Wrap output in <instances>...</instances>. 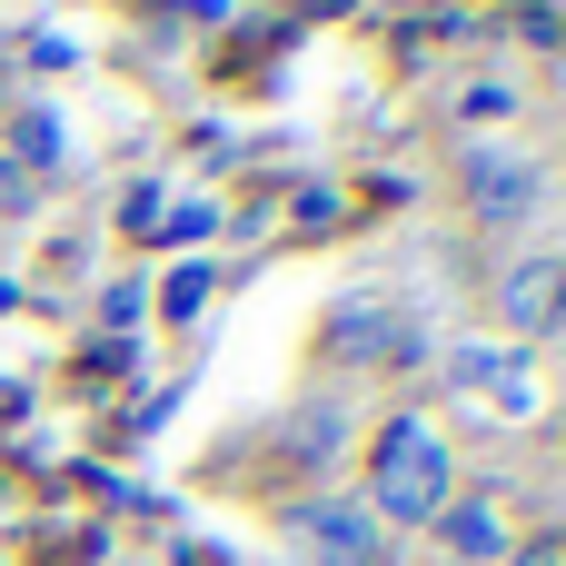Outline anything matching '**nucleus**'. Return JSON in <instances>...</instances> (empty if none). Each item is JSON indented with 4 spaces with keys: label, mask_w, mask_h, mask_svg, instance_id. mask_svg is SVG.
<instances>
[{
    "label": "nucleus",
    "mask_w": 566,
    "mask_h": 566,
    "mask_svg": "<svg viewBox=\"0 0 566 566\" xmlns=\"http://www.w3.org/2000/svg\"><path fill=\"white\" fill-rule=\"evenodd\" d=\"M458 497V468H448V438L428 418H388L378 428V458H368V517H398V527H438V507Z\"/></svg>",
    "instance_id": "nucleus-1"
},
{
    "label": "nucleus",
    "mask_w": 566,
    "mask_h": 566,
    "mask_svg": "<svg viewBox=\"0 0 566 566\" xmlns=\"http://www.w3.org/2000/svg\"><path fill=\"white\" fill-rule=\"evenodd\" d=\"M328 358H348V368H408L418 358V318L388 289H358V298L328 308Z\"/></svg>",
    "instance_id": "nucleus-2"
},
{
    "label": "nucleus",
    "mask_w": 566,
    "mask_h": 566,
    "mask_svg": "<svg viewBox=\"0 0 566 566\" xmlns=\"http://www.w3.org/2000/svg\"><path fill=\"white\" fill-rule=\"evenodd\" d=\"M289 537H298L318 566H378V517H368V507H348V497L298 507V517H289Z\"/></svg>",
    "instance_id": "nucleus-3"
},
{
    "label": "nucleus",
    "mask_w": 566,
    "mask_h": 566,
    "mask_svg": "<svg viewBox=\"0 0 566 566\" xmlns=\"http://www.w3.org/2000/svg\"><path fill=\"white\" fill-rule=\"evenodd\" d=\"M497 308H507V328H566V259L557 249H537V259H517L507 279H497Z\"/></svg>",
    "instance_id": "nucleus-4"
},
{
    "label": "nucleus",
    "mask_w": 566,
    "mask_h": 566,
    "mask_svg": "<svg viewBox=\"0 0 566 566\" xmlns=\"http://www.w3.org/2000/svg\"><path fill=\"white\" fill-rule=\"evenodd\" d=\"M468 209H478V219H527V209H537V169L468 149Z\"/></svg>",
    "instance_id": "nucleus-5"
},
{
    "label": "nucleus",
    "mask_w": 566,
    "mask_h": 566,
    "mask_svg": "<svg viewBox=\"0 0 566 566\" xmlns=\"http://www.w3.org/2000/svg\"><path fill=\"white\" fill-rule=\"evenodd\" d=\"M438 537H448L458 557H507V547H517L497 497H448V507H438Z\"/></svg>",
    "instance_id": "nucleus-6"
},
{
    "label": "nucleus",
    "mask_w": 566,
    "mask_h": 566,
    "mask_svg": "<svg viewBox=\"0 0 566 566\" xmlns=\"http://www.w3.org/2000/svg\"><path fill=\"white\" fill-rule=\"evenodd\" d=\"M507 566H566V537H527V547H507Z\"/></svg>",
    "instance_id": "nucleus-7"
}]
</instances>
